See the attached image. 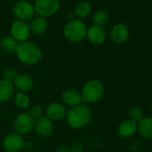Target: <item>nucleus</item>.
<instances>
[{
	"mask_svg": "<svg viewBox=\"0 0 152 152\" xmlns=\"http://www.w3.org/2000/svg\"><path fill=\"white\" fill-rule=\"evenodd\" d=\"M92 113L86 104L71 107L66 113V122L74 130H81L86 127L91 121Z\"/></svg>",
	"mask_w": 152,
	"mask_h": 152,
	"instance_id": "f257e3e1",
	"label": "nucleus"
},
{
	"mask_svg": "<svg viewBox=\"0 0 152 152\" xmlns=\"http://www.w3.org/2000/svg\"><path fill=\"white\" fill-rule=\"evenodd\" d=\"M15 54L18 60L27 65H34L42 58V51L40 48L31 41L19 43Z\"/></svg>",
	"mask_w": 152,
	"mask_h": 152,
	"instance_id": "f03ea898",
	"label": "nucleus"
},
{
	"mask_svg": "<svg viewBox=\"0 0 152 152\" xmlns=\"http://www.w3.org/2000/svg\"><path fill=\"white\" fill-rule=\"evenodd\" d=\"M104 92V85L99 80L90 79L83 84L81 94L84 104H93L103 98Z\"/></svg>",
	"mask_w": 152,
	"mask_h": 152,
	"instance_id": "7ed1b4c3",
	"label": "nucleus"
},
{
	"mask_svg": "<svg viewBox=\"0 0 152 152\" xmlns=\"http://www.w3.org/2000/svg\"><path fill=\"white\" fill-rule=\"evenodd\" d=\"M87 30V25L83 21L80 19H74L69 21L64 25L63 34L68 41L72 43H78L83 41L86 38Z\"/></svg>",
	"mask_w": 152,
	"mask_h": 152,
	"instance_id": "20e7f679",
	"label": "nucleus"
},
{
	"mask_svg": "<svg viewBox=\"0 0 152 152\" xmlns=\"http://www.w3.org/2000/svg\"><path fill=\"white\" fill-rule=\"evenodd\" d=\"M34 124L35 119L28 112L20 113L18 115H16L13 123L15 132L21 135L27 134L34 130Z\"/></svg>",
	"mask_w": 152,
	"mask_h": 152,
	"instance_id": "39448f33",
	"label": "nucleus"
},
{
	"mask_svg": "<svg viewBox=\"0 0 152 152\" xmlns=\"http://www.w3.org/2000/svg\"><path fill=\"white\" fill-rule=\"evenodd\" d=\"M35 13L39 16L47 18L56 15L60 8L59 0H36L34 4Z\"/></svg>",
	"mask_w": 152,
	"mask_h": 152,
	"instance_id": "423d86ee",
	"label": "nucleus"
},
{
	"mask_svg": "<svg viewBox=\"0 0 152 152\" xmlns=\"http://www.w3.org/2000/svg\"><path fill=\"white\" fill-rule=\"evenodd\" d=\"M13 13L17 20L21 21H30L34 18L35 8L34 5L27 0H21V1L15 3L13 7Z\"/></svg>",
	"mask_w": 152,
	"mask_h": 152,
	"instance_id": "0eeeda50",
	"label": "nucleus"
},
{
	"mask_svg": "<svg viewBox=\"0 0 152 152\" xmlns=\"http://www.w3.org/2000/svg\"><path fill=\"white\" fill-rule=\"evenodd\" d=\"M24 142L25 140L23 135L17 132H11L5 136L2 146L7 152H20L23 149Z\"/></svg>",
	"mask_w": 152,
	"mask_h": 152,
	"instance_id": "6e6552de",
	"label": "nucleus"
},
{
	"mask_svg": "<svg viewBox=\"0 0 152 152\" xmlns=\"http://www.w3.org/2000/svg\"><path fill=\"white\" fill-rule=\"evenodd\" d=\"M31 33L30 26L27 22L16 20L11 25V36L19 43L28 41Z\"/></svg>",
	"mask_w": 152,
	"mask_h": 152,
	"instance_id": "1a4fd4ad",
	"label": "nucleus"
},
{
	"mask_svg": "<svg viewBox=\"0 0 152 152\" xmlns=\"http://www.w3.org/2000/svg\"><path fill=\"white\" fill-rule=\"evenodd\" d=\"M67 110L65 107L58 102H52L48 104L45 109V114L46 116L50 119L52 122L53 121H59L66 116Z\"/></svg>",
	"mask_w": 152,
	"mask_h": 152,
	"instance_id": "9d476101",
	"label": "nucleus"
},
{
	"mask_svg": "<svg viewBox=\"0 0 152 152\" xmlns=\"http://www.w3.org/2000/svg\"><path fill=\"white\" fill-rule=\"evenodd\" d=\"M13 85L15 90L18 91V92L26 93L32 90L34 86V80L31 75L22 73L16 76L13 81Z\"/></svg>",
	"mask_w": 152,
	"mask_h": 152,
	"instance_id": "9b49d317",
	"label": "nucleus"
},
{
	"mask_svg": "<svg viewBox=\"0 0 152 152\" xmlns=\"http://www.w3.org/2000/svg\"><path fill=\"white\" fill-rule=\"evenodd\" d=\"M34 130L39 136L48 137L54 132L55 127L53 122L46 115H43L40 118L35 120Z\"/></svg>",
	"mask_w": 152,
	"mask_h": 152,
	"instance_id": "f8f14e48",
	"label": "nucleus"
},
{
	"mask_svg": "<svg viewBox=\"0 0 152 152\" xmlns=\"http://www.w3.org/2000/svg\"><path fill=\"white\" fill-rule=\"evenodd\" d=\"M86 37L91 44L98 46V45H101L105 42L107 34H106V31L104 30L103 27L93 24L88 28Z\"/></svg>",
	"mask_w": 152,
	"mask_h": 152,
	"instance_id": "ddd939ff",
	"label": "nucleus"
},
{
	"mask_svg": "<svg viewBox=\"0 0 152 152\" xmlns=\"http://www.w3.org/2000/svg\"><path fill=\"white\" fill-rule=\"evenodd\" d=\"M110 38L116 44L124 43L129 38V29L122 23L115 24L110 31Z\"/></svg>",
	"mask_w": 152,
	"mask_h": 152,
	"instance_id": "4468645a",
	"label": "nucleus"
},
{
	"mask_svg": "<svg viewBox=\"0 0 152 152\" xmlns=\"http://www.w3.org/2000/svg\"><path fill=\"white\" fill-rule=\"evenodd\" d=\"M62 101L66 106L71 107L84 104L83 101L82 94L75 89H67L62 93Z\"/></svg>",
	"mask_w": 152,
	"mask_h": 152,
	"instance_id": "2eb2a0df",
	"label": "nucleus"
},
{
	"mask_svg": "<svg viewBox=\"0 0 152 152\" xmlns=\"http://www.w3.org/2000/svg\"><path fill=\"white\" fill-rule=\"evenodd\" d=\"M15 95V88L12 82L5 79L0 80V103H6Z\"/></svg>",
	"mask_w": 152,
	"mask_h": 152,
	"instance_id": "dca6fc26",
	"label": "nucleus"
},
{
	"mask_svg": "<svg viewBox=\"0 0 152 152\" xmlns=\"http://www.w3.org/2000/svg\"><path fill=\"white\" fill-rule=\"evenodd\" d=\"M137 132V124L130 119L120 123L117 127V133L122 138H129Z\"/></svg>",
	"mask_w": 152,
	"mask_h": 152,
	"instance_id": "f3484780",
	"label": "nucleus"
},
{
	"mask_svg": "<svg viewBox=\"0 0 152 152\" xmlns=\"http://www.w3.org/2000/svg\"><path fill=\"white\" fill-rule=\"evenodd\" d=\"M137 132L145 139H152V116L143 117L137 124Z\"/></svg>",
	"mask_w": 152,
	"mask_h": 152,
	"instance_id": "a211bd4d",
	"label": "nucleus"
},
{
	"mask_svg": "<svg viewBox=\"0 0 152 152\" xmlns=\"http://www.w3.org/2000/svg\"><path fill=\"white\" fill-rule=\"evenodd\" d=\"M29 26L31 33L35 35H41L46 31L48 28V21L46 18L41 16L34 17L33 19H31Z\"/></svg>",
	"mask_w": 152,
	"mask_h": 152,
	"instance_id": "6ab92c4d",
	"label": "nucleus"
},
{
	"mask_svg": "<svg viewBox=\"0 0 152 152\" xmlns=\"http://www.w3.org/2000/svg\"><path fill=\"white\" fill-rule=\"evenodd\" d=\"M91 12V5L85 0L78 2L74 8V15L78 19H83L90 15Z\"/></svg>",
	"mask_w": 152,
	"mask_h": 152,
	"instance_id": "aec40b11",
	"label": "nucleus"
},
{
	"mask_svg": "<svg viewBox=\"0 0 152 152\" xmlns=\"http://www.w3.org/2000/svg\"><path fill=\"white\" fill-rule=\"evenodd\" d=\"M19 42L16 41L12 36H6L0 40V48L6 53H15Z\"/></svg>",
	"mask_w": 152,
	"mask_h": 152,
	"instance_id": "412c9836",
	"label": "nucleus"
},
{
	"mask_svg": "<svg viewBox=\"0 0 152 152\" xmlns=\"http://www.w3.org/2000/svg\"><path fill=\"white\" fill-rule=\"evenodd\" d=\"M14 102L15 104L22 109H27L31 105V99L26 93L16 92L14 95Z\"/></svg>",
	"mask_w": 152,
	"mask_h": 152,
	"instance_id": "4be33fe9",
	"label": "nucleus"
},
{
	"mask_svg": "<svg viewBox=\"0 0 152 152\" xmlns=\"http://www.w3.org/2000/svg\"><path fill=\"white\" fill-rule=\"evenodd\" d=\"M108 19H109L108 14L106 11L99 10V11L96 12L95 15H93L92 22H93L94 25L103 27L105 24H107V23L108 22Z\"/></svg>",
	"mask_w": 152,
	"mask_h": 152,
	"instance_id": "5701e85b",
	"label": "nucleus"
},
{
	"mask_svg": "<svg viewBox=\"0 0 152 152\" xmlns=\"http://www.w3.org/2000/svg\"><path fill=\"white\" fill-rule=\"evenodd\" d=\"M128 116L130 120L135 122L136 124H138L144 117L142 110L138 107H132L128 111Z\"/></svg>",
	"mask_w": 152,
	"mask_h": 152,
	"instance_id": "b1692460",
	"label": "nucleus"
},
{
	"mask_svg": "<svg viewBox=\"0 0 152 152\" xmlns=\"http://www.w3.org/2000/svg\"><path fill=\"white\" fill-rule=\"evenodd\" d=\"M35 120L40 118L41 116H43L44 114V109L41 106L39 105H34L32 107H31L29 108V112H28Z\"/></svg>",
	"mask_w": 152,
	"mask_h": 152,
	"instance_id": "393cba45",
	"label": "nucleus"
},
{
	"mask_svg": "<svg viewBox=\"0 0 152 152\" xmlns=\"http://www.w3.org/2000/svg\"><path fill=\"white\" fill-rule=\"evenodd\" d=\"M17 75H18L17 71H16L15 68H13V67H8V68H7V69L4 71V72H3V76H4V78H3V79L7 80V81H9V82H12V83H13V81L15 79V77H16Z\"/></svg>",
	"mask_w": 152,
	"mask_h": 152,
	"instance_id": "a878e982",
	"label": "nucleus"
},
{
	"mask_svg": "<svg viewBox=\"0 0 152 152\" xmlns=\"http://www.w3.org/2000/svg\"><path fill=\"white\" fill-rule=\"evenodd\" d=\"M71 152H84V147L82 142L75 141L70 146Z\"/></svg>",
	"mask_w": 152,
	"mask_h": 152,
	"instance_id": "bb28decb",
	"label": "nucleus"
},
{
	"mask_svg": "<svg viewBox=\"0 0 152 152\" xmlns=\"http://www.w3.org/2000/svg\"><path fill=\"white\" fill-rule=\"evenodd\" d=\"M56 152H71L70 147L67 145H61L56 148Z\"/></svg>",
	"mask_w": 152,
	"mask_h": 152,
	"instance_id": "cd10ccee",
	"label": "nucleus"
},
{
	"mask_svg": "<svg viewBox=\"0 0 152 152\" xmlns=\"http://www.w3.org/2000/svg\"><path fill=\"white\" fill-rule=\"evenodd\" d=\"M33 148V144L31 141H25L24 142V146H23V149L25 150H31Z\"/></svg>",
	"mask_w": 152,
	"mask_h": 152,
	"instance_id": "c85d7f7f",
	"label": "nucleus"
},
{
	"mask_svg": "<svg viewBox=\"0 0 152 152\" xmlns=\"http://www.w3.org/2000/svg\"><path fill=\"white\" fill-rule=\"evenodd\" d=\"M67 18H68V20H69V21H72V20L76 19V16H75L74 13L72 14V12H70V13H68V15H67Z\"/></svg>",
	"mask_w": 152,
	"mask_h": 152,
	"instance_id": "c756f323",
	"label": "nucleus"
},
{
	"mask_svg": "<svg viewBox=\"0 0 152 152\" xmlns=\"http://www.w3.org/2000/svg\"><path fill=\"white\" fill-rule=\"evenodd\" d=\"M150 112H151V114H152V104H151V107H150Z\"/></svg>",
	"mask_w": 152,
	"mask_h": 152,
	"instance_id": "7c9ffc66",
	"label": "nucleus"
},
{
	"mask_svg": "<svg viewBox=\"0 0 152 152\" xmlns=\"http://www.w3.org/2000/svg\"><path fill=\"white\" fill-rule=\"evenodd\" d=\"M7 1H14V0H7Z\"/></svg>",
	"mask_w": 152,
	"mask_h": 152,
	"instance_id": "2f4dec72",
	"label": "nucleus"
}]
</instances>
